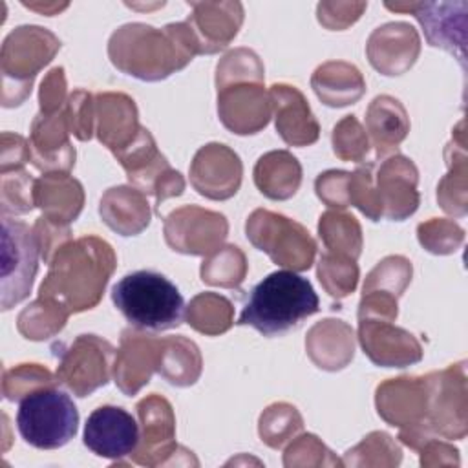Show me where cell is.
<instances>
[{
  "label": "cell",
  "mask_w": 468,
  "mask_h": 468,
  "mask_svg": "<svg viewBox=\"0 0 468 468\" xmlns=\"http://www.w3.org/2000/svg\"><path fill=\"white\" fill-rule=\"evenodd\" d=\"M311 282L292 271H274L256 283L238 318L265 336L283 335L318 311Z\"/></svg>",
  "instance_id": "6da1fadb"
},
{
  "label": "cell",
  "mask_w": 468,
  "mask_h": 468,
  "mask_svg": "<svg viewBox=\"0 0 468 468\" xmlns=\"http://www.w3.org/2000/svg\"><path fill=\"white\" fill-rule=\"evenodd\" d=\"M112 300L130 325L141 331L176 329L185 320L179 289L161 272L133 271L112 289Z\"/></svg>",
  "instance_id": "7a4b0ae2"
},
{
  "label": "cell",
  "mask_w": 468,
  "mask_h": 468,
  "mask_svg": "<svg viewBox=\"0 0 468 468\" xmlns=\"http://www.w3.org/2000/svg\"><path fill=\"white\" fill-rule=\"evenodd\" d=\"M79 428V411L60 389H37L20 400L16 430L33 448L55 450L68 444Z\"/></svg>",
  "instance_id": "3957f363"
},
{
  "label": "cell",
  "mask_w": 468,
  "mask_h": 468,
  "mask_svg": "<svg viewBox=\"0 0 468 468\" xmlns=\"http://www.w3.org/2000/svg\"><path fill=\"white\" fill-rule=\"evenodd\" d=\"M38 269V241L27 225L2 219V309L24 300Z\"/></svg>",
  "instance_id": "277c9868"
},
{
  "label": "cell",
  "mask_w": 468,
  "mask_h": 468,
  "mask_svg": "<svg viewBox=\"0 0 468 468\" xmlns=\"http://www.w3.org/2000/svg\"><path fill=\"white\" fill-rule=\"evenodd\" d=\"M139 444V426L119 406H99L84 424V446L99 457L122 459Z\"/></svg>",
  "instance_id": "5b68a950"
}]
</instances>
